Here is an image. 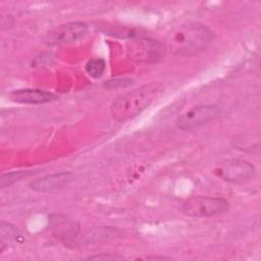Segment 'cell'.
I'll return each instance as SVG.
<instances>
[{
  "instance_id": "cell-9",
  "label": "cell",
  "mask_w": 261,
  "mask_h": 261,
  "mask_svg": "<svg viewBox=\"0 0 261 261\" xmlns=\"http://www.w3.org/2000/svg\"><path fill=\"white\" fill-rule=\"evenodd\" d=\"M10 98L22 104H44L56 100L57 96L40 89H19L11 92Z\"/></svg>"
},
{
  "instance_id": "cell-6",
  "label": "cell",
  "mask_w": 261,
  "mask_h": 261,
  "mask_svg": "<svg viewBox=\"0 0 261 261\" xmlns=\"http://www.w3.org/2000/svg\"><path fill=\"white\" fill-rule=\"evenodd\" d=\"M88 32L89 28L84 22H68L48 32L45 37V42L49 45L69 44L84 39Z\"/></svg>"
},
{
  "instance_id": "cell-11",
  "label": "cell",
  "mask_w": 261,
  "mask_h": 261,
  "mask_svg": "<svg viewBox=\"0 0 261 261\" xmlns=\"http://www.w3.org/2000/svg\"><path fill=\"white\" fill-rule=\"evenodd\" d=\"M106 68V63L103 59L101 58H95V59H91L90 61H88L87 65H86V70L87 72L92 76V77H100L102 76V74L104 73Z\"/></svg>"
},
{
  "instance_id": "cell-5",
  "label": "cell",
  "mask_w": 261,
  "mask_h": 261,
  "mask_svg": "<svg viewBox=\"0 0 261 261\" xmlns=\"http://www.w3.org/2000/svg\"><path fill=\"white\" fill-rule=\"evenodd\" d=\"M216 105H197L176 118V126L181 130H192L214 120L220 115Z\"/></svg>"
},
{
  "instance_id": "cell-4",
  "label": "cell",
  "mask_w": 261,
  "mask_h": 261,
  "mask_svg": "<svg viewBox=\"0 0 261 261\" xmlns=\"http://www.w3.org/2000/svg\"><path fill=\"white\" fill-rule=\"evenodd\" d=\"M228 208L229 204L223 198L194 196L184 202L181 210L189 216L202 218L224 213Z\"/></svg>"
},
{
  "instance_id": "cell-12",
  "label": "cell",
  "mask_w": 261,
  "mask_h": 261,
  "mask_svg": "<svg viewBox=\"0 0 261 261\" xmlns=\"http://www.w3.org/2000/svg\"><path fill=\"white\" fill-rule=\"evenodd\" d=\"M32 171H24V170H19V171H12L9 173H5L1 175L0 178V187L1 188H5L7 186L12 185L13 182L19 180L22 177L29 176L30 174H32Z\"/></svg>"
},
{
  "instance_id": "cell-15",
  "label": "cell",
  "mask_w": 261,
  "mask_h": 261,
  "mask_svg": "<svg viewBox=\"0 0 261 261\" xmlns=\"http://www.w3.org/2000/svg\"><path fill=\"white\" fill-rule=\"evenodd\" d=\"M130 84L129 80H114V81H109L107 84H105V87L109 88V89H113V88H122V87H126Z\"/></svg>"
},
{
  "instance_id": "cell-1",
  "label": "cell",
  "mask_w": 261,
  "mask_h": 261,
  "mask_svg": "<svg viewBox=\"0 0 261 261\" xmlns=\"http://www.w3.org/2000/svg\"><path fill=\"white\" fill-rule=\"evenodd\" d=\"M212 40L213 34L209 28L199 22H188L167 34L164 47L173 55L189 56L205 50Z\"/></svg>"
},
{
  "instance_id": "cell-7",
  "label": "cell",
  "mask_w": 261,
  "mask_h": 261,
  "mask_svg": "<svg viewBox=\"0 0 261 261\" xmlns=\"http://www.w3.org/2000/svg\"><path fill=\"white\" fill-rule=\"evenodd\" d=\"M216 173L224 180L241 182L250 179L255 174L253 164L242 159H227L222 161L215 169Z\"/></svg>"
},
{
  "instance_id": "cell-3",
  "label": "cell",
  "mask_w": 261,
  "mask_h": 261,
  "mask_svg": "<svg viewBox=\"0 0 261 261\" xmlns=\"http://www.w3.org/2000/svg\"><path fill=\"white\" fill-rule=\"evenodd\" d=\"M165 47L159 41L150 38L134 39L127 43L126 53L130 60L137 63L152 64L162 60Z\"/></svg>"
},
{
  "instance_id": "cell-10",
  "label": "cell",
  "mask_w": 261,
  "mask_h": 261,
  "mask_svg": "<svg viewBox=\"0 0 261 261\" xmlns=\"http://www.w3.org/2000/svg\"><path fill=\"white\" fill-rule=\"evenodd\" d=\"M50 222L56 236L63 240L74 238L79 231V226L75 225L74 222L69 221L61 215H52L50 217Z\"/></svg>"
},
{
  "instance_id": "cell-13",
  "label": "cell",
  "mask_w": 261,
  "mask_h": 261,
  "mask_svg": "<svg viewBox=\"0 0 261 261\" xmlns=\"http://www.w3.org/2000/svg\"><path fill=\"white\" fill-rule=\"evenodd\" d=\"M1 237L2 239L8 238L9 240L16 239L18 237V231L16 227L12 226L10 223H6L4 221L1 222Z\"/></svg>"
},
{
  "instance_id": "cell-14",
  "label": "cell",
  "mask_w": 261,
  "mask_h": 261,
  "mask_svg": "<svg viewBox=\"0 0 261 261\" xmlns=\"http://www.w3.org/2000/svg\"><path fill=\"white\" fill-rule=\"evenodd\" d=\"M87 259L89 260H121L124 259V257L120 255H114V254H100V255H93L89 256Z\"/></svg>"
},
{
  "instance_id": "cell-2",
  "label": "cell",
  "mask_w": 261,
  "mask_h": 261,
  "mask_svg": "<svg viewBox=\"0 0 261 261\" xmlns=\"http://www.w3.org/2000/svg\"><path fill=\"white\" fill-rule=\"evenodd\" d=\"M162 90L163 86L160 83L152 82L119 95L110 106L113 118L118 121H125L137 116L157 99Z\"/></svg>"
},
{
  "instance_id": "cell-8",
  "label": "cell",
  "mask_w": 261,
  "mask_h": 261,
  "mask_svg": "<svg viewBox=\"0 0 261 261\" xmlns=\"http://www.w3.org/2000/svg\"><path fill=\"white\" fill-rule=\"evenodd\" d=\"M73 174L68 171L48 174L30 182V188L37 192H51L66 187L73 180Z\"/></svg>"
}]
</instances>
